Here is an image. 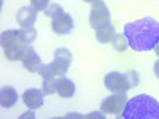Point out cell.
Returning a JSON list of instances; mask_svg holds the SVG:
<instances>
[{
  "mask_svg": "<svg viewBox=\"0 0 159 119\" xmlns=\"http://www.w3.org/2000/svg\"><path fill=\"white\" fill-rule=\"evenodd\" d=\"M123 35L127 38V45L134 51H151L159 43V22L151 16L127 22L124 25Z\"/></svg>",
  "mask_w": 159,
  "mask_h": 119,
  "instance_id": "1",
  "label": "cell"
},
{
  "mask_svg": "<svg viewBox=\"0 0 159 119\" xmlns=\"http://www.w3.org/2000/svg\"><path fill=\"white\" fill-rule=\"evenodd\" d=\"M124 119H159V102L147 94H140L127 100L121 113Z\"/></svg>",
  "mask_w": 159,
  "mask_h": 119,
  "instance_id": "2",
  "label": "cell"
},
{
  "mask_svg": "<svg viewBox=\"0 0 159 119\" xmlns=\"http://www.w3.org/2000/svg\"><path fill=\"white\" fill-rule=\"evenodd\" d=\"M2 48L8 60H22L30 45L24 42V38L19 33V29H10L5 30L0 37Z\"/></svg>",
  "mask_w": 159,
  "mask_h": 119,
  "instance_id": "3",
  "label": "cell"
},
{
  "mask_svg": "<svg viewBox=\"0 0 159 119\" xmlns=\"http://www.w3.org/2000/svg\"><path fill=\"white\" fill-rule=\"evenodd\" d=\"M139 84V75L137 72L130 70L127 73L110 72L105 75V86L111 92H127L130 87Z\"/></svg>",
  "mask_w": 159,
  "mask_h": 119,
  "instance_id": "4",
  "label": "cell"
},
{
  "mask_svg": "<svg viewBox=\"0 0 159 119\" xmlns=\"http://www.w3.org/2000/svg\"><path fill=\"white\" fill-rule=\"evenodd\" d=\"M110 19H111V15H110V10L108 7L105 5L102 0H97V2L92 3V8H91V15H89V24L92 29H99L102 25H107L110 24Z\"/></svg>",
  "mask_w": 159,
  "mask_h": 119,
  "instance_id": "5",
  "label": "cell"
},
{
  "mask_svg": "<svg viewBox=\"0 0 159 119\" xmlns=\"http://www.w3.org/2000/svg\"><path fill=\"white\" fill-rule=\"evenodd\" d=\"M127 100L129 99L126 97V92H115L113 95L103 99V102L100 103V110L105 114H119L123 113Z\"/></svg>",
  "mask_w": 159,
  "mask_h": 119,
  "instance_id": "6",
  "label": "cell"
},
{
  "mask_svg": "<svg viewBox=\"0 0 159 119\" xmlns=\"http://www.w3.org/2000/svg\"><path fill=\"white\" fill-rule=\"evenodd\" d=\"M70 64H72V52L67 48H57L54 51V60H52V65L56 68V75L65 76V73L70 68Z\"/></svg>",
  "mask_w": 159,
  "mask_h": 119,
  "instance_id": "7",
  "label": "cell"
},
{
  "mask_svg": "<svg viewBox=\"0 0 159 119\" xmlns=\"http://www.w3.org/2000/svg\"><path fill=\"white\" fill-rule=\"evenodd\" d=\"M51 29L57 35H67L73 30V19L69 13L61 11L59 15L51 18Z\"/></svg>",
  "mask_w": 159,
  "mask_h": 119,
  "instance_id": "8",
  "label": "cell"
},
{
  "mask_svg": "<svg viewBox=\"0 0 159 119\" xmlns=\"http://www.w3.org/2000/svg\"><path fill=\"white\" fill-rule=\"evenodd\" d=\"M43 95H45L43 90H38V89L32 87V89L24 90L21 99H22V102L27 105L30 110H37V108H40L43 105Z\"/></svg>",
  "mask_w": 159,
  "mask_h": 119,
  "instance_id": "9",
  "label": "cell"
},
{
  "mask_svg": "<svg viewBox=\"0 0 159 119\" xmlns=\"http://www.w3.org/2000/svg\"><path fill=\"white\" fill-rule=\"evenodd\" d=\"M37 15H38V11L32 5L30 7H22L18 11L16 19H18L19 25H22V27H32L34 22L37 21Z\"/></svg>",
  "mask_w": 159,
  "mask_h": 119,
  "instance_id": "10",
  "label": "cell"
},
{
  "mask_svg": "<svg viewBox=\"0 0 159 119\" xmlns=\"http://www.w3.org/2000/svg\"><path fill=\"white\" fill-rule=\"evenodd\" d=\"M22 65H24V68L27 70V72H30V73L38 72L40 67L43 65L42 64V59H40V56L35 52V49L32 46L27 49V52H25V56L22 59Z\"/></svg>",
  "mask_w": 159,
  "mask_h": 119,
  "instance_id": "11",
  "label": "cell"
},
{
  "mask_svg": "<svg viewBox=\"0 0 159 119\" xmlns=\"http://www.w3.org/2000/svg\"><path fill=\"white\" fill-rule=\"evenodd\" d=\"M57 94L62 99H70L75 94V83L67 76H59L57 78Z\"/></svg>",
  "mask_w": 159,
  "mask_h": 119,
  "instance_id": "12",
  "label": "cell"
},
{
  "mask_svg": "<svg viewBox=\"0 0 159 119\" xmlns=\"http://www.w3.org/2000/svg\"><path fill=\"white\" fill-rule=\"evenodd\" d=\"M18 102V92L15 87L11 86H5L0 90V105L3 108H11L13 105Z\"/></svg>",
  "mask_w": 159,
  "mask_h": 119,
  "instance_id": "13",
  "label": "cell"
},
{
  "mask_svg": "<svg viewBox=\"0 0 159 119\" xmlns=\"http://www.w3.org/2000/svg\"><path fill=\"white\" fill-rule=\"evenodd\" d=\"M116 35V29H115V25L107 24V25H102V27L96 29V38H97V42L99 43H108L111 42V40L115 38Z\"/></svg>",
  "mask_w": 159,
  "mask_h": 119,
  "instance_id": "14",
  "label": "cell"
},
{
  "mask_svg": "<svg viewBox=\"0 0 159 119\" xmlns=\"http://www.w3.org/2000/svg\"><path fill=\"white\" fill-rule=\"evenodd\" d=\"M43 94L45 95H51L54 94V92H57V79L54 76L51 78H43Z\"/></svg>",
  "mask_w": 159,
  "mask_h": 119,
  "instance_id": "15",
  "label": "cell"
},
{
  "mask_svg": "<svg viewBox=\"0 0 159 119\" xmlns=\"http://www.w3.org/2000/svg\"><path fill=\"white\" fill-rule=\"evenodd\" d=\"M19 33H21V37L24 38V42L27 45H30L34 40L37 38V30L34 29V25H32V27H21Z\"/></svg>",
  "mask_w": 159,
  "mask_h": 119,
  "instance_id": "16",
  "label": "cell"
},
{
  "mask_svg": "<svg viewBox=\"0 0 159 119\" xmlns=\"http://www.w3.org/2000/svg\"><path fill=\"white\" fill-rule=\"evenodd\" d=\"M111 45H113V48H115V51H124L129 45H127V38L124 37V35H115V38L111 40Z\"/></svg>",
  "mask_w": 159,
  "mask_h": 119,
  "instance_id": "17",
  "label": "cell"
},
{
  "mask_svg": "<svg viewBox=\"0 0 159 119\" xmlns=\"http://www.w3.org/2000/svg\"><path fill=\"white\" fill-rule=\"evenodd\" d=\"M61 11H64L61 5H57V3H51V5L45 10V15H46V16H49V18H54L56 15H59Z\"/></svg>",
  "mask_w": 159,
  "mask_h": 119,
  "instance_id": "18",
  "label": "cell"
},
{
  "mask_svg": "<svg viewBox=\"0 0 159 119\" xmlns=\"http://www.w3.org/2000/svg\"><path fill=\"white\" fill-rule=\"evenodd\" d=\"M30 5H32L37 11H45L51 3H49V0H30Z\"/></svg>",
  "mask_w": 159,
  "mask_h": 119,
  "instance_id": "19",
  "label": "cell"
},
{
  "mask_svg": "<svg viewBox=\"0 0 159 119\" xmlns=\"http://www.w3.org/2000/svg\"><path fill=\"white\" fill-rule=\"evenodd\" d=\"M154 75H156V76L159 78V59H157V60L154 62Z\"/></svg>",
  "mask_w": 159,
  "mask_h": 119,
  "instance_id": "20",
  "label": "cell"
},
{
  "mask_svg": "<svg viewBox=\"0 0 159 119\" xmlns=\"http://www.w3.org/2000/svg\"><path fill=\"white\" fill-rule=\"evenodd\" d=\"M21 117H32V119H34V117H35V114H34V110H32V111H27V113H24Z\"/></svg>",
  "mask_w": 159,
  "mask_h": 119,
  "instance_id": "21",
  "label": "cell"
},
{
  "mask_svg": "<svg viewBox=\"0 0 159 119\" xmlns=\"http://www.w3.org/2000/svg\"><path fill=\"white\" fill-rule=\"evenodd\" d=\"M96 116L97 117H103V114H100V113H89L86 117H96Z\"/></svg>",
  "mask_w": 159,
  "mask_h": 119,
  "instance_id": "22",
  "label": "cell"
},
{
  "mask_svg": "<svg viewBox=\"0 0 159 119\" xmlns=\"http://www.w3.org/2000/svg\"><path fill=\"white\" fill-rule=\"evenodd\" d=\"M154 52H156V54H157V57H159V43L156 45V48H154Z\"/></svg>",
  "mask_w": 159,
  "mask_h": 119,
  "instance_id": "23",
  "label": "cell"
},
{
  "mask_svg": "<svg viewBox=\"0 0 159 119\" xmlns=\"http://www.w3.org/2000/svg\"><path fill=\"white\" fill-rule=\"evenodd\" d=\"M84 2H89V3H94V2H97V0H84Z\"/></svg>",
  "mask_w": 159,
  "mask_h": 119,
  "instance_id": "24",
  "label": "cell"
}]
</instances>
